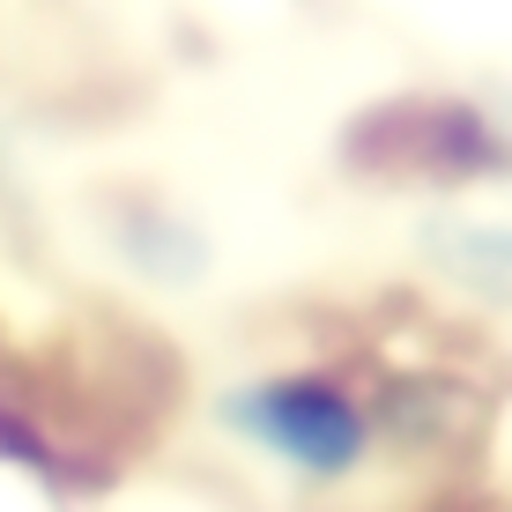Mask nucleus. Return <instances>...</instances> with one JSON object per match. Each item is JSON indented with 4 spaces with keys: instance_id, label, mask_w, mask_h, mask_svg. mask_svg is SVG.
I'll use <instances>...</instances> for the list:
<instances>
[{
    "instance_id": "obj_1",
    "label": "nucleus",
    "mask_w": 512,
    "mask_h": 512,
    "mask_svg": "<svg viewBox=\"0 0 512 512\" xmlns=\"http://www.w3.org/2000/svg\"><path fill=\"white\" fill-rule=\"evenodd\" d=\"M223 416H231L238 438H253L268 461L297 468V475H342V468L364 461V416L327 379H305V372L253 379L231 394Z\"/></svg>"
}]
</instances>
